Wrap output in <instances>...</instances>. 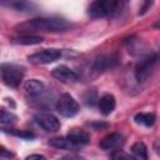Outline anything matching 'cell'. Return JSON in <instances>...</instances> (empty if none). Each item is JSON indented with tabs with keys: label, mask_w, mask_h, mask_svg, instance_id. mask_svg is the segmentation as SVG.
Listing matches in <instances>:
<instances>
[{
	"label": "cell",
	"mask_w": 160,
	"mask_h": 160,
	"mask_svg": "<svg viewBox=\"0 0 160 160\" xmlns=\"http://www.w3.org/2000/svg\"><path fill=\"white\" fill-rule=\"evenodd\" d=\"M70 24L61 18H35L21 22L15 26V30L20 32H58L64 31Z\"/></svg>",
	"instance_id": "1"
},
{
	"label": "cell",
	"mask_w": 160,
	"mask_h": 160,
	"mask_svg": "<svg viewBox=\"0 0 160 160\" xmlns=\"http://www.w3.org/2000/svg\"><path fill=\"white\" fill-rule=\"evenodd\" d=\"M160 55L158 52H150L146 54L145 56H142L135 65L134 69V75L136 81L139 82H144L149 79V76L152 74L154 69L156 68L158 62H159Z\"/></svg>",
	"instance_id": "2"
},
{
	"label": "cell",
	"mask_w": 160,
	"mask_h": 160,
	"mask_svg": "<svg viewBox=\"0 0 160 160\" xmlns=\"http://www.w3.org/2000/svg\"><path fill=\"white\" fill-rule=\"evenodd\" d=\"M121 0H94L88 8V14L94 19L111 16L119 10Z\"/></svg>",
	"instance_id": "3"
},
{
	"label": "cell",
	"mask_w": 160,
	"mask_h": 160,
	"mask_svg": "<svg viewBox=\"0 0 160 160\" xmlns=\"http://www.w3.org/2000/svg\"><path fill=\"white\" fill-rule=\"evenodd\" d=\"M0 71H1L2 82L6 86L14 88V89H16L21 84V81L24 79V74H25L22 66H19L16 64H10V62L1 64Z\"/></svg>",
	"instance_id": "4"
},
{
	"label": "cell",
	"mask_w": 160,
	"mask_h": 160,
	"mask_svg": "<svg viewBox=\"0 0 160 160\" xmlns=\"http://www.w3.org/2000/svg\"><path fill=\"white\" fill-rule=\"evenodd\" d=\"M58 112L64 116V118H72L75 116L79 110H80V106H79V102L68 92L65 94H61L59 96V99L56 100V105H55Z\"/></svg>",
	"instance_id": "5"
},
{
	"label": "cell",
	"mask_w": 160,
	"mask_h": 160,
	"mask_svg": "<svg viewBox=\"0 0 160 160\" xmlns=\"http://www.w3.org/2000/svg\"><path fill=\"white\" fill-rule=\"evenodd\" d=\"M120 61V58L118 54H102L95 58L91 70L96 74L105 72L110 69H114Z\"/></svg>",
	"instance_id": "6"
},
{
	"label": "cell",
	"mask_w": 160,
	"mask_h": 160,
	"mask_svg": "<svg viewBox=\"0 0 160 160\" xmlns=\"http://www.w3.org/2000/svg\"><path fill=\"white\" fill-rule=\"evenodd\" d=\"M61 58V51L59 49H44L41 51L34 52L28 56V60L34 65H45L54 62Z\"/></svg>",
	"instance_id": "7"
},
{
	"label": "cell",
	"mask_w": 160,
	"mask_h": 160,
	"mask_svg": "<svg viewBox=\"0 0 160 160\" xmlns=\"http://www.w3.org/2000/svg\"><path fill=\"white\" fill-rule=\"evenodd\" d=\"M35 122L48 132H56L60 130V120L50 112H39L34 116Z\"/></svg>",
	"instance_id": "8"
},
{
	"label": "cell",
	"mask_w": 160,
	"mask_h": 160,
	"mask_svg": "<svg viewBox=\"0 0 160 160\" xmlns=\"http://www.w3.org/2000/svg\"><path fill=\"white\" fill-rule=\"evenodd\" d=\"M0 2L4 8H9L22 14H31L38 10L36 4L31 0H0Z\"/></svg>",
	"instance_id": "9"
},
{
	"label": "cell",
	"mask_w": 160,
	"mask_h": 160,
	"mask_svg": "<svg viewBox=\"0 0 160 160\" xmlns=\"http://www.w3.org/2000/svg\"><path fill=\"white\" fill-rule=\"evenodd\" d=\"M51 75H52L56 80H59V81H61V82H65V84L75 82V81L79 80L78 74H76L74 70H71L70 68H68L66 65H59V66H56V68L51 71Z\"/></svg>",
	"instance_id": "10"
},
{
	"label": "cell",
	"mask_w": 160,
	"mask_h": 160,
	"mask_svg": "<svg viewBox=\"0 0 160 160\" xmlns=\"http://www.w3.org/2000/svg\"><path fill=\"white\" fill-rule=\"evenodd\" d=\"M122 144H124V138L119 132H111L100 140L99 146L104 151H111V150H118L119 148H121Z\"/></svg>",
	"instance_id": "11"
},
{
	"label": "cell",
	"mask_w": 160,
	"mask_h": 160,
	"mask_svg": "<svg viewBox=\"0 0 160 160\" xmlns=\"http://www.w3.org/2000/svg\"><path fill=\"white\" fill-rule=\"evenodd\" d=\"M115 106H116V100H115V98H114L112 94H104V95L100 96V99L98 100L99 111H100L104 116L110 115V114L115 110Z\"/></svg>",
	"instance_id": "12"
},
{
	"label": "cell",
	"mask_w": 160,
	"mask_h": 160,
	"mask_svg": "<svg viewBox=\"0 0 160 160\" xmlns=\"http://www.w3.org/2000/svg\"><path fill=\"white\" fill-rule=\"evenodd\" d=\"M49 145L55 148V149H60V150H76L78 148H80L71 139H69V136L51 138L49 140Z\"/></svg>",
	"instance_id": "13"
},
{
	"label": "cell",
	"mask_w": 160,
	"mask_h": 160,
	"mask_svg": "<svg viewBox=\"0 0 160 160\" xmlns=\"http://www.w3.org/2000/svg\"><path fill=\"white\" fill-rule=\"evenodd\" d=\"M24 89H25V92H26L29 96L36 98V96H40L41 94H44V91H45V85H44L40 80L30 79V80H28V81L24 84Z\"/></svg>",
	"instance_id": "14"
},
{
	"label": "cell",
	"mask_w": 160,
	"mask_h": 160,
	"mask_svg": "<svg viewBox=\"0 0 160 160\" xmlns=\"http://www.w3.org/2000/svg\"><path fill=\"white\" fill-rule=\"evenodd\" d=\"M42 38L32 34H22L11 39V42L15 45H38L42 42Z\"/></svg>",
	"instance_id": "15"
},
{
	"label": "cell",
	"mask_w": 160,
	"mask_h": 160,
	"mask_svg": "<svg viewBox=\"0 0 160 160\" xmlns=\"http://www.w3.org/2000/svg\"><path fill=\"white\" fill-rule=\"evenodd\" d=\"M68 136H69V139H71L79 146L86 145L90 141L89 134L86 131H84V130H80V129H72V130H70L69 134H68Z\"/></svg>",
	"instance_id": "16"
},
{
	"label": "cell",
	"mask_w": 160,
	"mask_h": 160,
	"mask_svg": "<svg viewBox=\"0 0 160 160\" xmlns=\"http://www.w3.org/2000/svg\"><path fill=\"white\" fill-rule=\"evenodd\" d=\"M134 121L136 124L144 125V126H152L155 122V114L154 112H138L134 116Z\"/></svg>",
	"instance_id": "17"
},
{
	"label": "cell",
	"mask_w": 160,
	"mask_h": 160,
	"mask_svg": "<svg viewBox=\"0 0 160 160\" xmlns=\"http://www.w3.org/2000/svg\"><path fill=\"white\" fill-rule=\"evenodd\" d=\"M131 152H132V155L135 156V158H138V159H148V148H146V145L144 144V142H141V141H138V142H135V144H132V146H131Z\"/></svg>",
	"instance_id": "18"
},
{
	"label": "cell",
	"mask_w": 160,
	"mask_h": 160,
	"mask_svg": "<svg viewBox=\"0 0 160 160\" xmlns=\"http://www.w3.org/2000/svg\"><path fill=\"white\" fill-rule=\"evenodd\" d=\"M16 115L12 114L11 111H8L6 109H1L0 111V121L2 125H6V124H12L16 121Z\"/></svg>",
	"instance_id": "19"
},
{
	"label": "cell",
	"mask_w": 160,
	"mask_h": 160,
	"mask_svg": "<svg viewBox=\"0 0 160 160\" xmlns=\"http://www.w3.org/2000/svg\"><path fill=\"white\" fill-rule=\"evenodd\" d=\"M9 132L16 138H20V139H25V140H30V139H34L35 135L31 132V131H28V130H19V129H10Z\"/></svg>",
	"instance_id": "20"
},
{
	"label": "cell",
	"mask_w": 160,
	"mask_h": 160,
	"mask_svg": "<svg viewBox=\"0 0 160 160\" xmlns=\"http://www.w3.org/2000/svg\"><path fill=\"white\" fill-rule=\"evenodd\" d=\"M84 100L88 105H94L99 99H98V94L95 90H88L85 94H84Z\"/></svg>",
	"instance_id": "21"
},
{
	"label": "cell",
	"mask_w": 160,
	"mask_h": 160,
	"mask_svg": "<svg viewBox=\"0 0 160 160\" xmlns=\"http://www.w3.org/2000/svg\"><path fill=\"white\" fill-rule=\"evenodd\" d=\"M154 0H142L141 1V5H140V9H139V15H144L152 5Z\"/></svg>",
	"instance_id": "22"
},
{
	"label": "cell",
	"mask_w": 160,
	"mask_h": 160,
	"mask_svg": "<svg viewBox=\"0 0 160 160\" xmlns=\"http://www.w3.org/2000/svg\"><path fill=\"white\" fill-rule=\"evenodd\" d=\"M89 125H90L94 130H101V129L108 128V124H105V122H99V121H92V122H90Z\"/></svg>",
	"instance_id": "23"
},
{
	"label": "cell",
	"mask_w": 160,
	"mask_h": 160,
	"mask_svg": "<svg viewBox=\"0 0 160 160\" xmlns=\"http://www.w3.org/2000/svg\"><path fill=\"white\" fill-rule=\"evenodd\" d=\"M0 156H1V158H10V156H14V152L6 151L5 148H1V150H0Z\"/></svg>",
	"instance_id": "24"
},
{
	"label": "cell",
	"mask_w": 160,
	"mask_h": 160,
	"mask_svg": "<svg viewBox=\"0 0 160 160\" xmlns=\"http://www.w3.org/2000/svg\"><path fill=\"white\" fill-rule=\"evenodd\" d=\"M26 159H28V160H32V159H41V160H44L45 156H44V155H40V154H31V155L26 156Z\"/></svg>",
	"instance_id": "25"
},
{
	"label": "cell",
	"mask_w": 160,
	"mask_h": 160,
	"mask_svg": "<svg viewBox=\"0 0 160 160\" xmlns=\"http://www.w3.org/2000/svg\"><path fill=\"white\" fill-rule=\"evenodd\" d=\"M155 150H156V152L160 155V144H156V145H155Z\"/></svg>",
	"instance_id": "26"
},
{
	"label": "cell",
	"mask_w": 160,
	"mask_h": 160,
	"mask_svg": "<svg viewBox=\"0 0 160 160\" xmlns=\"http://www.w3.org/2000/svg\"><path fill=\"white\" fill-rule=\"evenodd\" d=\"M155 28H158V29H160V20L158 21V22H155V25H154Z\"/></svg>",
	"instance_id": "27"
}]
</instances>
